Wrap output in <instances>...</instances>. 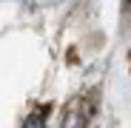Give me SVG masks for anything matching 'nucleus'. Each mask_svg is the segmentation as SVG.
Here are the masks:
<instances>
[{
  "mask_svg": "<svg viewBox=\"0 0 131 128\" xmlns=\"http://www.w3.org/2000/svg\"><path fill=\"white\" fill-rule=\"evenodd\" d=\"M94 111V102L89 97H80L74 100L69 108H66V117H63V128H85L89 125V117Z\"/></svg>",
  "mask_w": 131,
  "mask_h": 128,
  "instance_id": "f257e3e1",
  "label": "nucleus"
},
{
  "mask_svg": "<svg viewBox=\"0 0 131 128\" xmlns=\"http://www.w3.org/2000/svg\"><path fill=\"white\" fill-rule=\"evenodd\" d=\"M23 128H46L43 111H34V114H29V117H26V122H23Z\"/></svg>",
  "mask_w": 131,
  "mask_h": 128,
  "instance_id": "f03ea898",
  "label": "nucleus"
}]
</instances>
